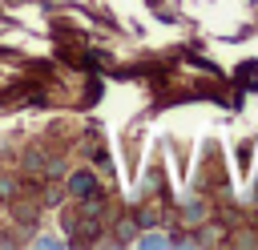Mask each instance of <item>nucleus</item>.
Segmentation results:
<instances>
[{"instance_id": "nucleus-1", "label": "nucleus", "mask_w": 258, "mask_h": 250, "mask_svg": "<svg viewBox=\"0 0 258 250\" xmlns=\"http://www.w3.org/2000/svg\"><path fill=\"white\" fill-rule=\"evenodd\" d=\"M73 190H77V194H81V190H93V177H89V173H77V177H73Z\"/></svg>"}]
</instances>
